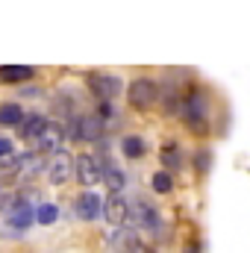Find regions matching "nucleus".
Returning a JSON list of instances; mask_svg holds the SVG:
<instances>
[{"mask_svg": "<svg viewBox=\"0 0 250 253\" xmlns=\"http://www.w3.org/2000/svg\"><path fill=\"white\" fill-rule=\"evenodd\" d=\"M183 118L194 132H206V97L200 91H188L183 97Z\"/></svg>", "mask_w": 250, "mask_h": 253, "instance_id": "nucleus-1", "label": "nucleus"}, {"mask_svg": "<svg viewBox=\"0 0 250 253\" xmlns=\"http://www.w3.org/2000/svg\"><path fill=\"white\" fill-rule=\"evenodd\" d=\"M156 97H159V85H156L150 77H138V80H132V85H129V103H132L135 109H147V106H153Z\"/></svg>", "mask_w": 250, "mask_h": 253, "instance_id": "nucleus-2", "label": "nucleus"}, {"mask_svg": "<svg viewBox=\"0 0 250 253\" xmlns=\"http://www.w3.org/2000/svg\"><path fill=\"white\" fill-rule=\"evenodd\" d=\"M129 221H132L135 227L147 230V233H159V227H162L159 212H156L147 200H135V203H129Z\"/></svg>", "mask_w": 250, "mask_h": 253, "instance_id": "nucleus-3", "label": "nucleus"}, {"mask_svg": "<svg viewBox=\"0 0 250 253\" xmlns=\"http://www.w3.org/2000/svg\"><path fill=\"white\" fill-rule=\"evenodd\" d=\"M62 138H65V126L59 124H50L47 121V126L42 129V135L33 141V147H36V153H62Z\"/></svg>", "mask_w": 250, "mask_h": 253, "instance_id": "nucleus-4", "label": "nucleus"}, {"mask_svg": "<svg viewBox=\"0 0 250 253\" xmlns=\"http://www.w3.org/2000/svg\"><path fill=\"white\" fill-rule=\"evenodd\" d=\"M103 218H106L115 230L124 227L126 221H129V203H126V197L121 191H115V194L106 197V203H103Z\"/></svg>", "mask_w": 250, "mask_h": 253, "instance_id": "nucleus-5", "label": "nucleus"}, {"mask_svg": "<svg viewBox=\"0 0 250 253\" xmlns=\"http://www.w3.org/2000/svg\"><path fill=\"white\" fill-rule=\"evenodd\" d=\"M74 174H77V180H80L83 186H94V183L103 180V168H100V162H97L94 156H88V153L77 156V162H74Z\"/></svg>", "mask_w": 250, "mask_h": 253, "instance_id": "nucleus-6", "label": "nucleus"}, {"mask_svg": "<svg viewBox=\"0 0 250 253\" xmlns=\"http://www.w3.org/2000/svg\"><path fill=\"white\" fill-rule=\"evenodd\" d=\"M88 88H91L103 103H109V100L121 91V80L112 77V74H88Z\"/></svg>", "mask_w": 250, "mask_h": 253, "instance_id": "nucleus-7", "label": "nucleus"}, {"mask_svg": "<svg viewBox=\"0 0 250 253\" xmlns=\"http://www.w3.org/2000/svg\"><path fill=\"white\" fill-rule=\"evenodd\" d=\"M74 138H83V141H97L103 135V118L100 115H85V118H77L74 121Z\"/></svg>", "mask_w": 250, "mask_h": 253, "instance_id": "nucleus-8", "label": "nucleus"}, {"mask_svg": "<svg viewBox=\"0 0 250 253\" xmlns=\"http://www.w3.org/2000/svg\"><path fill=\"white\" fill-rule=\"evenodd\" d=\"M47 171H50V183H53V186H62L65 180L74 174V162H71V156L62 150V153H56V156L50 159Z\"/></svg>", "mask_w": 250, "mask_h": 253, "instance_id": "nucleus-9", "label": "nucleus"}, {"mask_svg": "<svg viewBox=\"0 0 250 253\" xmlns=\"http://www.w3.org/2000/svg\"><path fill=\"white\" fill-rule=\"evenodd\" d=\"M44 168V159H42V153H21L18 159H15V174L18 177H24V180H30V177H36L39 171Z\"/></svg>", "mask_w": 250, "mask_h": 253, "instance_id": "nucleus-10", "label": "nucleus"}, {"mask_svg": "<svg viewBox=\"0 0 250 253\" xmlns=\"http://www.w3.org/2000/svg\"><path fill=\"white\" fill-rule=\"evenodd\" d=\"M74 209H77V218H83V221H94V218L103 212V206H100V197H97V194H91V191L80 194Z\"/></svg>", "mask_w": 250, "mask_h": 253, "instance_id": "nucleus-11", "label": "nucleus"}, {"mask_svg": "<svg viewBox=\"0 0 250 253\" xmlns=\"http://www.w3.org/2000/svg\"><path fill=\"white\" fill-rule=\"evenodd\" d=\"M135 245H138V239H135V233H132V230H126V227L112 230V236H109V248H112V251H118V253H129Z\"/></svg>", "mask_w": 250, "mask_h": 253, "instance_id": "nucleus-12", "label": "nucleus"}, {"mask_svg": "<svg viewBox=\"0 0 250 253\" xmlns=\"http://www.w3.org/2000/svg\"><path fill=\"white\" fill-rule=\"evenodd\" d=\"M33 68L30 65H0V83H24L33 80Z\"/></svg>", "mask_w": 250, "mask_h": 253, "instance_id": "nucleus-13", "label": "nucleus"}, {"mask_svg": "<svg viewBox=\"0 0 250 253\" xmlns=\"http://www.w3.org/2000/svg\"><path fill=\"white\" fill-rule=\"evenodd\" d=\"M33 221H36V209H33L27 200H24L15 212H9V224H12V230H27Z\"/></svg>", "mask_w": 250, "mask_h": 253, "instance_id": "nucleus-14", "label": "nucleus"}, {"mask_svg": "<svg viewBox=\"0 0 250 253\" xmlns=\"http://www.w3.org/2000/svg\"><path fill=\"white\" fill-rule=\"evenodd\" d=\"M24 121L27 118H24V109L18 103H0V124L3 126H18Z\"/></svg>", "mask_w": 250, "mask_h": 253, "instance_id": "nucleus-15", "label": "nucleus"}, {"mask_svg": "<svg viewBox=\"0 0 250 253\" xmlns=\"http://www.w3.org/2000/svg\"><path fill=\"white\" fill-rule=\"evenodd\" d=\"M103 183H106V186H109V191L115 194V191L124 189L126 177H124V171H121V168H115V165H106V168H103Z\"/></svg>", "mask_w": 250, "mask_h": 253, "instance_id": "nucleus-16", "label": "nucleus"}, {"mask_svg": "<svg viewBox=\"0 0 250 253\" xmlns=\"http://www.w3.org/2000/svg\"><path fill=\"white\" fill-rule=\"evenodd\" d=\"M47 126V121L42 118V115H30L27 121H24V129H21V135L24 138H30V141H36L39 135H42V129Z\"/></svg>", "mask_w": 250, "mask_h": 253, "instance_id": "nucleus-17", "label": "nucleus"}, {"mask_svg": "<svg viewBox=\"0 0 250 253\" xmlns=\"http://www.w3.org/2000/svg\"><path fill=\"white\" fill-rule=\"evenodd\" d=\"M15 147H12V141L9 138H0V168L3 171H15Z\"/></svg>", "mask_w": 250, "mask_h": 253, "instance_id": "nucleus-18", "label": "nucleus"}, {"mask_svg": "<svg viewBox=\"0 0 250 253\" xmlns=\"http://www.w3.org/2000/svg\"><path fill=\"white\" fill-rule=\"evenodd\" d=\"M56 218H59V209L53 203H39L36 206V221L39 224H56Z\"/></svg>", "mask_w": 250, "mask_h": 253, "instance_id": "nucleus-19", "label": "nucleus"}, {"mask_svg": "<svg viewBox=\"0 0 250 253\" xmlns=\"http://www.w3.org/2000/svg\"><path fill=\"white\" fill-rule=\"evenodd\" d=\"M180 162H183V159H180V147H177V144H165V147H162V165L171 168V171H177Z\"/></svg>", "mask_w": 250, "mask_h": 253, "instance_id": "nucleus-20", "label": "nucleus"}, {"mask_svg": "<svg viewBox=\"0 0 250 253\" xmlns=\"http://www.w3.org/2000/svg\"><path fill=\"white\" fill-rule=\"evenodd\" d=\"M121 147H124V153L129 159H138V156L144 153V141H141L138 135H126L124 141H121Z\"/></svg>", "mask_w": 250, "mask_h": 253, "instance_id": "nucleus-21", "label": "nucleus"}, {"mask_svg": "<svg viewBox=\"0 0 250 253\" xmlns=\"http://www.w3.org/2000/svg\"><path fill=\"white\" fill-rule=\"evenodd\" d=\"M171 186H174V183H171V174H168V171L153 174V189L159 191V194H168V191H171Z\"/></svg>", "mask_w": 250, "mask_h": 253, "instance_id": "nucleus-22", "label": "nucleus"}, {"mask_svg": "<svg viewBox=\"0 0 250 253\" xmlns=\"http://www.w3.org/2000/svg\"><path fill=\"white\" fill-rule=\"evenodd\" d=\"M206 165H209V153H200V156H197V168L206 171Z\"/></svg>", "mask_w": 250, "mask_h": 253, "instance_id": "nucleus-23", "label": "nucleus"}, {"mask_svg": "<svg viewBox=\"0 0 250 253\" xmlns=\"http://www.w3.org/2000/svg\"><path fill=\"white\" fill-rule=\"evenodd\" d=\"M129 253H156V251H150L147 245H135V248H132V251H129Z\"/></svg>", "mask_w": 250, "mask_h": 253, "instance_id": "nucleus-24", "label": "nucleus"}]
</instances>
